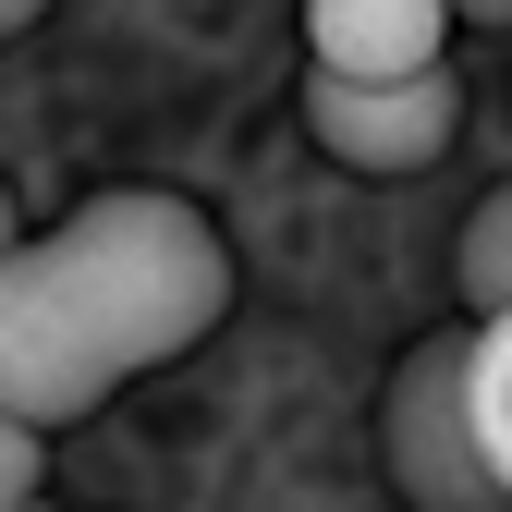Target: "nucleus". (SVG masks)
Returning <instances> with one entry per match:
<instances>
[{
    "instance_id": "1",
    "label": "nucleus",
    "mask_w": 512,
    "mask_h": 512,
    "mask_svg": "<svg viewBox=\"0 0 512 512\" xmlns=\"http://www.w3.org/2000/svg\"><path fill=\"white\" fill-rule=\"evenodd\" d=\"M232 317V244L196 196L110 183L61 232H13L0 256V415L74 427L122 378L196 354Z\"/></svg>"
},
{
    "instance_id": "2",
    "label": "nucleus",
    "mask_w": 512,
    "mask_h": 512,
    "mask_svg": "<svg viewBox=\"0 0 512 512\" xmlns=\"http://www.w3.org/2000/svg\"><path fill=\"white\" fill-rule=\"evenodd\" d=\"M378 439H391V476L415 512H512L476 464V415H464V330H439L403 354L391 378V415H378Z\"/></svg>"
},
{
    "instance_id": "3",
    "label": "nucleus",
    "mask_w": 512,
    "mask_h": 512,
    "mask_svg": "<svg viewBox=\"0 0 512 512\" xmlns=\"http://www.w3.org/2000/svg\"><path fill=\"white\" fill-rule=\"evenodd\" d=\"M305 122H317V147H330L342 171H427L439 147L464 135V86H452V61H427V74H317L305 86Z\"/></svg>"
},
{
    "instance_id": "4",
    "label": "nucleus",
    "mask_w": 512,
    "mask_h": 512,
    "mask_svg": "<svg viewBox=\"0 0 512 512\" xmlns=\"http://www.w3.org/2000/svg\"><path fill=\"white\" fill-rule=\"evenodd\" d=\"M452 49V0H305V61L317 74H427Z\"/></svg>"
},
{
    "instance_id": "5",
    "label": "nucleus",
    "mask_w": 512,
    "mask_h": 512,
    "mask_svg": "<svg viewBox=\"0 0 512 512\" xmlns=\"http://www.w3.org/2000/svg\"><path fill=\"white\" fill-rule=\"evenodd\" d=\"M464 415H476V464L512 500V305H488V330H464Z\"/></svg>"
},
{
    "instance_id": "6",
    "label": "nucleus",
    "mask_w": 512,
    "mask_h": 512,
    "mask_svg": "<svg viewBox=\"0 0 512 512\" xmlns=\"http://www.w3.org/2000/svg\"><path fill=\"white\" fill-rule=\"evenodd\" d=\"M464 293L476 305H512V183L464 220Z\"/></svg>"
},
{
    "instance_id": "7",
    "label": "nucleus",
    "mask_w": 512,
    "mask_h": 512,
    "mask_svg": "<svg viewBox=\"0 0 512 512\" xmlns=\"http://www.w3.org/2000/svg\"><path fill=\"white\" fill-rule=\"evenodd\" d=\"M0 500H37V427L0 415Z\"/></svg>"
},
{
    "instance_id": "8",
    "label": "nucleus",
    "mask_w": 512,
    "mask_h": 512,
    "mask_svg": "<svg viewBox=\"0 0 512 512\" xmlns=\"http://www.w3.org/2000/svg\"><path fill=\"white\" fill-rule=\"evenodd\" d=\"M37 13H49V0H0V37H25V25H37Z\"/></svg>"
},
{
    "instance_id": "9",
    "label": "nucleus",
    "mask_w": 512,
    "mask_h": 512,
    "mask_svg": "<svg viewBox=\"0 0 512 512\" xmlns=\"http://www.w3.org/2000/svg\"><path fill=\"white\" fill-rule=\"evenodd\" d=\"M452 13H464V25H512V0H452Z\"/></svg>"
},
{
    "instance_id": "10",
    "label": "nucleus",
    "mask_w": 512,
    "mask_h": 512,
    "mask_svg": "<svg viewBox=\"0 0 512 512\" xmlns=\"http://www.w3.org/2000/svg\"><path fill=\"white\" fill-rule=\"evenodd\" d=\"M13 232H25V220H13V196H0V256H13Z\"/></svg>"
},
{
    "instance_id": "11",
    "label": "nucleus",
    "mask_w": 512,
    "mask_h": 512,
    "mask_svg": "<svg viewBox=\"0 0 512 512\" xmlns=\"http://www.w3.org/2000/svg\"><path fill=\"white\" fill-rule=\"evenodd\" d=\"M0 512H49V500H0Z\"/></svg>"
}]
</instances>
